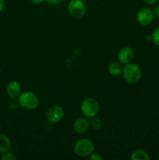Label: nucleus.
<instances>
[{
	"label": "nucleus",
	"instance_id": "11",
	"mask_svg": "<svg viewBox=\"0 0 159 160\" xmlns=\"http://www.w3.org/2000/svg\"><path fill=\"white\" fill-rule=\"evenodd\" d=\"M12 144L9 138L3 133H0V153H6L10 150Z\"/></svg>",
	"mask_w": 159,
	"mask_h": 160
},
{
	"label": "nucleus",
	"instance_id": "18",
	"mask_svg": "<svg viewBox=\"0 0 159 160\" xmlns=\"http://www.w3.org/2000/svg\"><path fill=\"white\" fill-rule=\"evenodd\" d=\"M88 159L90 160H102V157L100 156V154L98 153H94L93 152L88 156Z\"/></svg>",
	"mask_w": 159,
	"mask_h": 160
},
{
	"label": "nucleus",
	"instance_id": "19",
	"mask_svg": "<svg viewBox=\"0 0 159 160\" xmlns=\"http://www.w3.org/2000/svg\"><path fill=\"white\" fill-rule=\"evenodd\" d=\"M64 0H45V2L51 6H58Z\"/></svg>",
	"mask_w": 159,
	"mask_h": 160
},
{
	"label": "nucleus",
	"instance_id": "6",
	"mask_svg": "<svg viewBox=\"0 0 159 160\" xmlns=\"http://www.w3.org/2000/svg\"><path fill=\"white\" fill-rule=\"evenodd\" d=\"M64 109L60 106H53L47 110L45 118L50 123H56L60 121L64 117Z\"/></svg>",
	"mask_w": 159,
	"mask_h": 160
},
{
	"label": "nucleus",
	"instance_id": "10",
	"mask_svg": "<svg viewBox=\"0 0 159 160\" xmlns=\"http://www.w3.org/2000/svg\"><path fill=\"white\" fill-rule=\"evenodd\" d=\"M6 94L8 96L12 98H17L20 94L21 93V86L20 83L16 81H12L9 82L6 85Z\"/></svg>",
	"mask_w": 159,
	"mask_h": 160
},
{
	"label": "nucleus",
	"instance_id": "23",
	"mask_svg": "<svg viewBox=\"0 0 159 160\" xmlns=\"http://www.w3.org/2000/svg\"><path fill=\"white\" fill-rule=\"evenodd\" d=\"M31 1L34 4L38 5V4H41V3H42L43 2H45V0H31Z\"/></svg>",
	"mask_w": 159,
	"mask_h": 160
},
{
	"label": "nucleus",
	"instance_id": "12",
	"mask_svg": "<svg viewBox=\"0 0 159 160\" xmlns=\"http://www.w3.org/2000/svg\"><path fill=\"white\" fill-rule=\"evenodd\" d=\"M108 73L112 76H118L123 73V67L120 62H112L108 66Z\"/></svg>",
	"mask_w": 159,
	"mask_h": 160
},
{
	"label": "nucleus",
	"instance_id": "26",
	"mask_svg": "<svg viewBox=\"0 0 159 160\" xmlns=\"http://www.w3.org/2000/svg\"><path fill=\"white\" fill-rule=\"evenodd\" d=\"M83 1H84V0H83Z\"/></svg>",
	"mask_w": 159,
	"mask_h": 160
},
{
	"label": "nucleus",
	"instance_id": "3",
	"mask_svg": "<svg viewBox=\"0 0 159 160\" xmlns=\"http://www.w3.org/2000/svg\"><path fill=\"white\" fill-rule=\"evenodd\" d=\"M94 150V146L88 138H81L76 141L73 145V152L79 157H88Z\"/></svg>",
	"mask_w": 159,
	"mask_h": 160
},
{
	"label": "nucleus",
	"instance_id": "17",
	"mask_svg": "<svg viewBox=\"0 0 159 160\" xmlns=\"http://www.w3.org/2000/svg\"><path fill=\"white\" fill-rule=\"evenodd\" d=\"M1 159L2 160H16L17 159V156H16L13 153L9 152V151L6 153H3L2 156L1 157Z\"/></svg>",
	"mask_w": 159,
	"mask_h": 160
},
{
	"label": "nucleus",
	"instance_id": "15",
	"mask_svg": "<svg viewBox=\"0 0 159 160\" xmlns=\"http://www.w3.org/2000/svg\"><path fill=\"white\" fill-rule=\"evenodd\" d=\"M151 36H152L153 43L155 45H157V47H159V27L153 31Z\"/></svg>",
	"mask_w": 159,
	"mask_h": 160
},
{
	"label": "nucleus",
	"instance_id": "1",
	"mask_svg": "<svg viewBox=\"0 0 159 160\" xmlns=\"http://www.w3.org/2000/svg\"><path fill=\"white\" fill-rule=\"evenodd\" d=\"M20 106L26 110H34L39 105V99L36 94L30 91L21 92L17 98Z\"/></svg>",
	"mask_w": 159,
	"mask_h": 160
},
{
	"label": "nucleus",
	"instance_id": "16",
	"mask_svg": "<svg viewBox=\"0 0 159 160\" xmlns=\"http://www.w3.org/2000/svg\"><path fill=\"white\" fill-rule=\"evenodd\" d=\"M20 103H19L18 99H16V98H12L10 102H9V108L11 110H16L17 109H18L20 107Z\"/></svg>",
	"mask_w": 159,
	"mask_h": 160
},
{
	"label": "nucleus",
	"instance_id": "2",
	"mask_svg": "<svg viewBox=\"0 0 159 160\" xmlns=\"http://www.w3.org/2000/svg\"><path fill=\"white\" fill-rule=\"evenodd\" d=\"M122 74L126 82L130 84H133L140 81L141 78V70L138 65L129 62L123 67Z\"/></svg>",
	"mask_w": 159,
	"mask_h": 160
},
{
	"label": "nucleus",
	"instance_id": "7",
	"mask_svg": "<svg viewBox=\"0 0 159 160\" xmlns=\"http://www.w3.org/2000/svg\"><path fill=\"white\" fill-rule=\"evenodd\" d=\"M154 12L148 7H143L138 11L137 14V20L139 24L147 26L154 19Z\"/></svg>",
	"mask_w": 159,
	"mask_h": 160
},
{
	"label": "nucleus",
	"instance_id": "22",
	"mask_svg": "<svg viewBox=\"0 0 159 160\" xmlns=\"http://www.w3.org/2000/svg\"><path fill=\"white\" fill-rule=\"evenodd\" d=\"M5 7V0H0V12L4 9Z\"/></svg>",
	"mask_w": 159,
	"mask_h": 160
},
{
	"label": "nucleus",
	"instance_id": "8",
	"mask_svg": "<svg viewBox=\"0 0 159 160\" xmlns=\"http://www.w3.org/2000/svg\"><path fill=\"white\" fill-rule=\"evenodd\" d=\"M117 58H118V62H121L122 64H124V65L132 62L134 58L133 50L129 46L123 47L118 50Z\"/></svg>",
	"mask_w": 159,
	"mask_h": 160
},
{
	"label": "nucleus",
	"instance_id": "13",
	"mask_svg": "<svg viewBox=\"0 0 159 160\" xmlns=\"http://www.w3.org/2000/svg\"><path fill=\"white\" fill-rule=\"evenodd\" d=\"M130 159L132 160H150L151 157L147 152L141 149H137L132 152L130 156Z\"/></svg>",
	"mask_w": 159,
	"mask_h": 160
},
{
	"label": "nucleus",
	"instance_id": "24",
	"mask_svg": "<svg viewBox=\"0 0 159 160\" xmlns=\"http://www.w3.org/2000/svg\"><path fill=\"white\" fill-rule=\"evenodd\" d=\"M146 40L148 41V42H152V36H151V34H148V35H147Z\"/></svg>",
	"mask_w": 159,
	"mask_h": 160
},
{
	"label": "nucleus",
	"instance_id": "9",
	"mask_svg": "<svg viewBox=\"0 0 159 160\" xmlns=\"http://www.w3.org/2000/svg\"><path fill=\"white\" fill-rule=\"evenodd\" d=\"M73 128L77 134H84L90 128V122L86 117H79L74 121Z\"/></svg>",
	"mask_w": 159,
	"mask_h": 160
},
{
	"label": "nucleus",
	"instance_id": "14",
	"mask_svg": "<svg viewBox=\"0 0 159 160\" xmlns=\"http://www.w3.org/2000/svg\"><path fill=\"white\" fill-rule=\"evenodd\" d=\"M102 120H101L99 117H97V116L94 117H92L91 121L90 122V126H91V128H93L94 130H96V131L100 130L102 128Z\"/></svg>",
	"mask_w": 159,
	"mask_h": 160
},
{
	"label": "nucleus",
	"instance_id": "4",
	"mask_svg": "<svg viewBox=\"0 0 159 160\" xmlns=\"http://www.w3.org/2000/svg\"><path fill=\"white\" fill-rule=\"evenodd\" d=\"M80 110L83 115L87 118H92L99 112V103L95 98H87L80 104Z\"/></svg>",
	"mask_w": 159,
	"mask_h": 160
},
{
	"label": "nucleus",
	"instance_id": "5",
	"mask_svg": "<svg viewBox=\"0 0 159 160\" xmlns=\"http://www.w3.org/2000/svg\"><path fill=\"white\" fill-rule=\"evenodd\" d=\"M68 11L73 18L80 20L85 16L87 7L83 0H71L68 5Z\"/></svg>",
	"mask_w": 159,
	"mask_h": 160
},
{
	"label": "nucleus",
	"instance_id": "25",
	"mask_svg": "<svg viewBox=\"0 0 159 160\" xmlns=\"http://www.w3.org/2000/svg\"><path fill=\"white\" fill-rule=\"evenodd\" d=\"M0 73H1V69H0Z\"/></svg>",
	"mask_w": 159,
	"mask_h": 160
},
{
	"label": "nucleus",
	"instance_id": "21",
	"mask_svg": "<svg viewBox=\"0 0 159 160\" xmlns=\"http://www.w3.org/2000/svg\"><path fill=\"white\" fill-rule=\"evenodd\" d=\"M154 14L156 17L159 18V5L155 8V9H154Z\"/></svg>",
	"mask_w": 159,
	"mask_h": 160
},
{
	"label": "nucleus",
	"instance_id": "20",
	"mask_svg": "<svg viewBox=\"0 0 159 160\" xmlns=\"http://www.w3.org/2000/svg\"><path fill=\"white\" fill-rule=\"evenodd\" d=\"M143 2H144V3H146L147 5H153L154 4V3H156V2L157 1V0H143Z\"/></svg>",
	"mask_w": 159,
	"mask_h": 160
}]
</instances>
